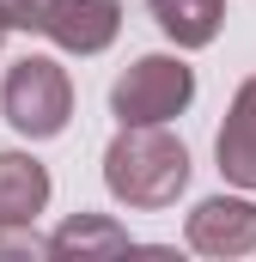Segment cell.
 Segmentation results:
<instances>
[{
	"label": "cell",
	"mask_w": 256,
	"mask_h": 262,
	"mask_svg": "<svg viewBox=\"0 0 256 262\" xmlns=\"http://www.w3.org/2000/svg\"><path fill=\"white\" fill-rule=\"evenodd\" d=\"M220 171H226V183H238V189H256V79L238 85V98H232V110H226V128H220Z\"/></svg>",
	"instance_id": "cell-6"
},
{
	"label": "cell",
	"mask_w": 256,
	"mask_h": 262,
	"mask_svg": "<svg viewBox=\"0 0 256 262\" xmlns=\"http://www.w3.org/2000/svg\"><path fill=\"white\" fill-rule=\"evenodd\" d=\"M116 31H122V0H49L43 12V37H55L73 55L110 49Z\"/></svg>",
	"instance_id": "cell-4"
},
{
	"label": "cell",
	"mask_w": 256,
	"mask_h": 262,
	"mask_svg": "<svg viewBox=\"0 0 256 262\" xmlns=\"http://www.w3.org/2000/svg\"><path fill=\"white\" fill-rule=\"evenodd\" d=\"M49 0H0V25L6 31H43Z\"/></svg>",
	"instance_id": "cell-10"
},
{
	"label": "cell",
	"mask_w": 256,
	"mask_h": 262,
	"mask_svg": "<svg viewBox=\"0 0 256 262\" xmlns=\"http://www.w3.org/2000/svg\"><path fill=\"white\" fill-rule=\"evenodd\" d=\"M0 37H6V25H0Z\"/></svg>",
	"instance_id": "cell-12"
},
{
	"label": "cell",
	"mask_w": 256,
	"mask_h": 262,
	"mask_svg": "<svg viewBox=\"0 0 256 262\" xmlns=\"http://www.w3.org/2000/svg\"><path fill=\"white\" fill-rule=\"evenodd\" d=\"M104 183L128 207H171L189 189V146L165 122H122L104 146Z\"/></svg>",
	"instance_id": "cell-1"
},
{
	"label": "cell",
	"mask_w": 256,
	"mask_h": 262,
	"mask_svg": "<svg viewBox=\"0 0 256 262\" xmlns=\"http://www.w3.org/2000/svg\"><path fill=\"white\" fill-rule=\"evenodd\" d=\"M0 256H49V238H37L25 226H0Z\"/></svg>",
	"instance_id": "cell-11"
},
{
	"label": "cell",
	"mask_w": 256,
	"mask_h": 262,
	"mask_svg": "<svg viewBox=\"0 0 256 262\" xmlns=\"http://www.w3.org/2000/svg\"><path fill=\"white\" fill-rule=\"evenodd\" d=\"M116 250H128V232L122 226H110L104 213H73L61 232L49 238V256H116Z\"/></svg>",
	"instance_id": "cell-9"
},
{
	"label": "cell",
	"mask_w": 256,
	"mask_h": 262,
	"mask_svg": "<svg viewBox=\"0 0 256 262\" xmlns=\"http://www.w3.org/2000/svg\"><path fill=\"white\" fill-rule=\"evenodd\" d=\"M0 110L25 140H55L67 128V116H73V85H67L61 61H49V55L12 61L6 85H0Z\"/></svg>",
	"instance_id": "cell-2"
},
{
	"label": "cell",
	"mask_w": 256,
	"mask_h": 262,
	"mask_svg": "<svg viewBox=\"0 0 256 262\" xmlns=\"http://www.w3.org/2000/svg\"><path fill=\"white\" fill-rule=\"evenodd\" d=\"M153 25L177 43V49H207L226 25V0H146Z\"/></svg>",
	"instance_id": "cell-8"
},
{
	"label": "cell",
	"mask_w": 256,
	"mask_h": 262,
	"mask_svg": "<svg viewBox=\"0 0 256 262\" xmlns=\"http://www.w3.org/2000/svg\"><path fill=\"white\" fill-rule=\"evenodd\" d=\"M189 98H195V73L177 55H140L116 79L110 110H116V122H171L189 110Z\"/></svg>",
	"instance_id": "cell-3"
},
{
	"label": "cell",
	"mask_w": 256,
	"mask_h": 262,
	"mask_svg": "<svg viewBox=\"0 0 256 262\" xmlns=\"http://www.w3.org/2000/svg\"><path fill=\"white\" fill-rule=\"evenodd\" d=\"M189 244L201 256H244L256 250V201H238V195H214L189 213Z\"/></svg>",
	"instance_id": "cell-5"
},
{
	"label": "cell",
	"mask_w": 256,
	"mask_h": 262,
	"mask_svg": "<svg viewBox=\"0 0 256 262\" xmlns=\"http://www.w3.org/2000/svg\"><path fill=\"white\" fill-rule=\"evenodd\" d=\"M49 207V171L25 152H0V226H31Z\"/></svg>",
	"instance_id": "cell-7"
}]
</instances>
